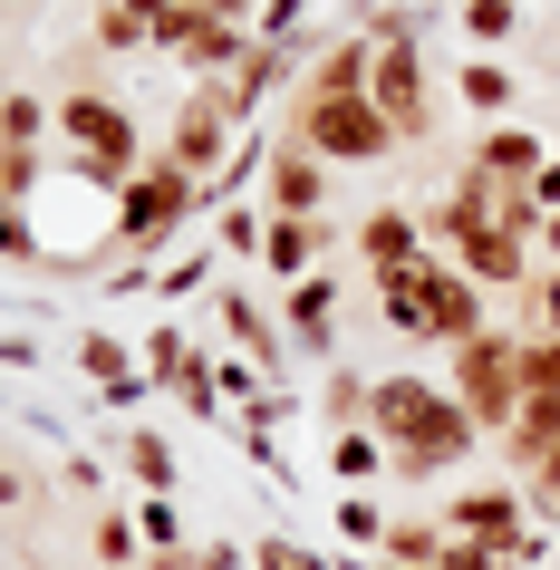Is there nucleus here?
Here are the masks:
<instances>
[{
  "instance_id": "14",
  "label": "nucleus",
  "mask_w": 560,
  "mask_h": 570,
  "mask_svg": "<svg viewBox=\"0 0 560 570\" xmlns=\"http://www.w3.org/2000/svg\"><path fill=\"white\" fill-rule=\"evenodd\" d=\"M213 320H223V338H233L262 377H281V367H291V358H281V330L262 320V301H252V291H233V281H223V291H213Z\"/></svg>"
},
{
  "instance_id": "10",
  "label": "nucleus",
  "mask_w": 560,
  "mask_h": 570,
  "mask_svg": "<svg viewBox=\"0 0 560 570\" xmlns=\"http://www.w3.org/2000/svg\"><path fill=\"white\" fill-rule=\"evenodd\" d=\"M357 262H367V281H396V271H415V262H425V223H415L406 204L357 213Z\"/></svg>"
},
{
  "instance_id": "35",
  "label": "nucleus",
  "mask_w": 560,
  "mask_h": 570,
  "mask_svg": "<svg viewBox=\"0 0 560 570\" xmlns=\"http://www.w3.org/2000/svg\"><path fill=\"white\" fill-rule=\"evenodd\" d=\"M184 348H194V338H184V330H175V320H165V330H155V338H146V348H136V358H146V377H165V367H175V358H184Z\"/></svg>"
},
{
  "instance_id": "23",
  "label": "nucleus",
  "mask_w": 560,
  "mask_h": 570,
  "mask_svg": "<svg viewBox=\"0 0 560 570\" xmlns=\"http://www.w3.org/2000/svg\"><path fill=\"white\" fill-rule=\"evenodd\" d=\"M454 97H464L473 117H493V126H502V117H512V68L473 49V59H464V78H454Z\"/></svg>"
},
{
  "instance_id": "33",
  "label": "nucleus",
  "mask_w": 560,
  "mask_h": 570,
  "mask_svg": "<svg viewBox=\"0 0 560 570\" xmlns=\"http://www.w3.org/2000/svg\"><path fill=\"white\" fill-rule=\"evenodd\" d=\"M299 20H310V0H262L252 10V39H299Z\"/></svg>"
},
{
  "instance_id": "19",
  "label": "nucleus",
  "mask_w": 560,
  "mask_h": 570,
  "mask_svg": "<svg viewBox=\"0 0 560 570\" xmlns=\"http://www.w3.org/2000/svg\"><path fill=\"white\" fill-rule=\"evenodd\" d=\"M126 474H136V483H146V493H175V483H184V464H175V435H155V425H126Z\"/></svg>"
},
{
  "instance_id": "17",
  "label": "nucleus",
  "mask_w": 560,
  "mask_h": 570,
  "mask_svg": "<svg viewBox=\"0 0 560 570\" xmlns=\"http://www.w3.org/2000/svg\"><path fill=\"white\" fill-rule=\"evenodd\" d=\"M291 348L299 358H338V281H299L291 291Z\"/></svg>"
},
{
  "instance_id": "39",
  "label": "nucleus",
  "mask_w": 560,
  "mask_h": 570,
  "mask_svg": "<svg viewBox=\"0 0 560 570\" xmlns=\"http://www.w3.org/2000/svg\"><path fill=\"white\" fill-rule=\"evenodd\" d=\"M435 570H502V551H483V541H444Z\"/></svg>"
},
{
  "instance_id": "18",
  "label": "nucleus",
  "mask_w": 560,
  "mask_h": 570,
  "mask_svg": "<svg viewBox=\"0 0 560 570\" xmlns=\"http://www.w3.org/2000/svg\"><path fill=\"white\" fill-rule=\"evenodd\" d=\"M444 541H454V532H444V512H396V522H386V551H377V561H415V570H435V561H444Z\"/></svg>"
},
{
  "instance_id": "27",
  "label": "nucleus",
  "mask_w": 560,
  "mask_h": 570,
  "mask_svg": "<svg viewBox=\"0 0 560 570\" xmlns=\"http://www.w3.org/2000/svg\"><path fill=\"white\" fill-rule=\"evenodd\" d=\"M386 522H396V512H386L377 493H338V541H357V551H386Z\"/></svg>"
},
{
  "instance_id": "20",
  "label": "nucleus",
  "mask_w": 560,
  "mask_h": 570,
  "mask_svg": "<svg viewBox=\"0 0 560 570\" xmlns=\"http://www.w3.org/2000/svg\"><path fill=\"white\" fill-rule=\"evenodd\" d=\"M367 406H377V377H357V367H338V358H328V387H320L328 435H357V425H367Z\"/></svg>"
},
{
  "instance_id": "29",
  "label": "nucleus",
  "mask_w": 560,
  "mask_h": 570,
  "mask_svg": "<svg viewBox=\"0 0 560 570\" xmlns=\"http://www.w3.org/2000/svg\"><path fill=\"white\" fill-rule=\"evenodd\" d=\"M136 532H146V561H155V551H184V522H175V493H146V503H136Z\"/></svg>"
},
{
  "instance_id": "30",
  "label": "nucleus",
  "mask_w": 560,
  "mask_h": 570,
  "mask_svg": "<svg viewBox=\"0 0 560 570\" xmlns=\"http://www.w3.org/2000/svg\"><path fill=\"white\" fill-rule=\"evenodd\" d=\"M223 252H242V262H262V233H271V213H252V204H223Z\"/></svg>"
},
{
  "instance_id": "6",
  "label": "nucleus",
  "mask_w": 560,
  "mask_h": 570,
  "mask_svg": "<svg viewBox=\"0 0 560 570\" xmlns=\"http://www.w3.org/2000/svg\"><path fill=\"white\" fill-rule=\"evenodd\" d=\"M204 204H213L204 184L184 175V165H165V155H155L146 175H136V184L117 194V252H136V262H146V252H165V242H175Z\"/></svg>"
},
{
  "instance_id": "3",
  "label": "nucleus",
  "mask_w": 560,
  "mask_h": 570,
  "mask_svg": "<svg viewBox=\"0 0 560 570\" xmlns=\"http://www.w3.org/2000/svg\"><path fill=\"white\" fill-rule=\"evenodd\" d=\"M242 126H252V107L233 97V78H194V88L175 97V126H165V146H155V155L184 165V175L213 194V184L233 175V155H242Z\"/></svg>"
},
{
  "instance_id": "37",
  "label": "nucleus",
  "mask_w": 560,
  "mask_h": 570,
  "mask_svg": "<svg viewBox=\"0 0 560 570\" xmlns=\"http://www.w3.org/2000/svg\"><path fill=\"white\" fill-rule=\"evenodd\" d=\"M20 367H39V338L30 330H0V377H20Z\"/></svg>"
},
{
  "instance_id": "11",
  "label": "nucleus",
  "mask_w": 560,
  "mask_h": 570,
  "mask_svg": "<svg viewBox=\"0 0 560 570\" xmlns=\"http://www.w3.org/2000/svg\"><path fill=\"white\" fill-rule=\"evenodd\" d=\"M464 165H473V175H493L502 194H531V184H541V165H551V146H541L531 126H483Z\"/></svg>"
},
{
  "instance_id": "26",
  "label": "nucleus",
  "mask_w": 560,
  "mask_h": 570,
  "mask_svg": "<svg viewBox=\"0 0 560 570\" xmlns=\"http://www.w3.org/2000/svg\"><path fill=\"white\" fill-rule=\"evenodd\" d=\"M328 474L348 483V493H367V483L386 474V445L367 435V425H357V435H328Z\"/></svg>"
},
{
  "instance_id": "13",
  "label": "nucleus",
  "mask_w": 560,
  "mask_h": 570,
  "mask_svg": "<svg viewBox=\"0 0 560 570\" xmlns=\"http://www.w3.org/2000/svg\"><path fill=\"white\" fill-rule=\"evenodd\" d=\"M531 252H541V242H522V233H483V242H464V252H454V271H464L473 291H531V281H541V271H531Z\"/></svg>"
},
{
  "instance_id": "5",
  "label": "nucleus",
  "mask_w": 560,
  "mask_h": 570,
  "mask_svg": "<svg viewBox=\"0 0 560 570\" xmlns=\"http://www.w3.org/2000/svg\"><path fill=\"white\" fill-rule=\"evenodd\" d=\"M444 396H454L483 435H502V425L522 416V338H502V330L464 338V348L444 358Z\"/></svg>"
},
{
  "instance_id": "38",
  "label": "nucleus",
  "mask_w": 560,
  "mask_h": 570,
  "mask_svg": "<svg viewBox=\"0 0 560 570\" xmlns=\"http://www.w3.org/2000/svg\"><path fill=\"white\" fill-rule=\"evenodd\" d=\"M531 522H541V532H560V474H531Z\"/></svg>"
},
{
  "instance_id": "7",
  "label": "nucleus",
  "mask_w": 560,
  "mask_h": 570,
  "mask_svg": "<svg viewBox=\"0 0 560 570\" xmlns=\"http://www.w3.org/2000/svg\"><path fill=\"white\" fill-rule=\"evenodd\" d=\"M406 281H415V301H425V348H464V338H483V301H493V291H473L444 252H425Z\"/></svg>"
},
{
  "instance_id": "36",
  "label": "nucleus",
  "mask_w": 560,
  "mask_h": 570,
  "mask_svg": "<svg viewBox=\"0 0 560 570\" xmlns=\"http://www.w3.org/2000/svg\"><path fill=\"white\" fill-rule=\"evenodd\" d=\"M204 281H213V252H184V262L165 271V301H184V291H204Z\"/></svg>"
},
{
  "instance_id": "21",
  "label": "nucleus",
  "mask_w": 560,
  "mask_h": 570,
  "mask_svg": "<svg viewBox=\"0 0 560 570\" xmlns=\"http://www.w3.org/2000/svg\"><path fill=\"white\" fill-rule=\"evenodd\" d=\"M78 377H88V387H107V396H117L126 377H146V358H136L126 338H107V330H78Z\"/></svg>"
},
{
  "instance_id": "32",
  "label": "nucleus",
  "mask_w": 560,
  "mask_h": 570,
  "mask_svg": "<svg viewBox=\"0 0 560 570\" xmlns=\"http://www.w3.org/2000/svg\"><path fill=\"white\" fill-rule=\"evenodd\" d=\"M252 570H328L320 551H299V541H281V532H262L252 541Z\"/></svg>"
},
{
  "instance_id": "15",
  "label": "nucleus",
  "mask_w": 560,
  "mask_h": 570,
  "mask_svg": "<svg viewBox=\"0 0 560 570\" xmlns=\"http://www.w3.org/2000/svg\"><path fill=\"white\" fill-rule=\"evenodd\" d=\"M367 78H377V39H320V59H310V78H299V97H367Z\"/></svg>"
},
{
  "instance_id": "12",
  "label": "nucleus",
  "mask_w": 560,
  "mask_h": 570,
  "mask_svg": "<svg viewBox=\"0 0 560 570\" xmlns=\"http://www.w3.org/2000/svg\"><path fill=\"white\" fill-rule=\"evenodd\" d=\"M328 252H338V223H281V213H271V233H262V271L271 281H320L328 271Z\"/></svg>"
},
{
  "instance_id": "25",
  "label": "nucleus",
  "mask_w": 560,
  "mask_h": 570,
  "mask_svg": "<svg viewBox=\"0 0 560 570\" xmlns=\"http://www.w3.org/2000/svg\"><path fill=\"white\" fill-rule=\"evenodd\" d=\"M454 20H464L473 49H512L522 39V0H454Z\"/></svg>"
},
{
  "instance_id": "16",
  "label": "nucleus",
  "mask_w": 560,
  "mask_h": 570,
  "mask_svg": "<svg viewBox=\"0 0 560 570\" xmlns=\"http://www.w3.org/2000/svg\"><path fill=\"white\" fill-rule=\"evenodd\" d=\"M493 445H502V464H512V474L531 483V474H541V464L560 454V396H522V416L502 425Z\"/></svg>"
},
{
  "instance_id": "4",
  "label": "nucleus",
  "mask_w": 560,
  "mask_h": 570,
  "mask_svg": "<svg viewBox=\"0 0 560 570\" xmlns=\"http://www.w3.org/2000/svg\"><path fill=\"white\" fill-rule=\"evenodd\" d=\"M291 146H310L320 165H386L406 136L386 126L377 97H299L291 107Z\"/></svg>"
},
{
  "instance_id": "8",
  "label": "nucleus",
  "mask_w": 560,
  "mask_h": 570,
  "mask_svg": "<svg viewBox=\"0 0 560 570\" xmlns=\"http://www.w3.org/2000/svg\"><path fill=\"white\" fill-rule=\"evenodd\" d=\"M367 97L386 107V126H396L406 146H425V136H435V78H425V49H415V39H386V49H377Z\"/></svg>"
},
{
  "instance_id": "41",
  "label": "nucleus",
  "mask_w": 560,
  "mask_h": 570,
  "mask_svg": "<svg viewBox=\"0 0 560 570\" xmlns=\"http://www.w3.org/2000/svg\"><path fill=\"white\" fill-rule=\"evenodd\" d=\"M541 252H551V271H560V213H551V223H541Z\"/></svg>"
},
{
  "instance_id": "34",
  "label": "nucleus",
  "mask_w": 560,
  "mask_h": 570,
  "mask_svg": "<svg viewBox=\"0 0 560 570\" xmlns=\"http://www.w3.org/2000/svg\"><path fill=\"white\" fill-rule=\"evenodd\" d=\"M522 301H531V338H560V271H541Z\"/></svg>"
},
{
  "instance_id": "9",
  "label": "nucleus",
  "mask_w": 560,
  "mask_h": 570,
  "mask_svg": "<svg viewBox=\"0 0 560 570\" xmlns=\"http://www.w3.org/2000/svg\"><path fill=\"white\" fill-rule=\"evenodd\" d=\"M262 204L281 213V223H328V165H320L310 146H271Z\"/></svg>"
},
{
  "instance_id": "24",
  "label": "nucleus",
  "mask_w": 560,
  "mask_h": 570,
  "mask_svg": "<svg viewBox=\"0 0 560 570\" xmlns=\"http://www.w3.org/2000/svg\"><path fill=\"white\" fill-rule=\"evenodd\" d=\"M88 49H97V59H146V49H155V30L136 20V10H126V0H97V30H88Z\"/></svg>"
},
{
  "instance_id": "22",
  "label": "nucleus",
  "mask_w": 560,
  "mask_h": 570,
  "mask_svg": "<svg viewBox=\"0 0 560 570\" xmlns=\"http://www.w3.org/2000/svg\"><path fill=\"white\" fill-rule=\"evenodd\" d=\"M49 136H59V107H39L30 88H10V97H0V146H10V155H39Z\"/></svg>"
},
{
  "instance_id": "43",
  "label": "nucleus",
  "mask_w": 560,
  "mask_h": 570,
  "mask_svg": "<svg viewBox=\"0 0 560 570\" xmlns=\"http://www.w3.org/2000/svg\"><path fill=\"white\" fill-rule=\"evenodd\" d=\"M502 570H522V561H502Z\"/></svg>"
},
{
  "instance_id": "31",
  "label": "nucleus",
  "mask_w": 560,
  "mask_h": 570,
  "mask_svg": "<svg viewBox=\"0 0 560 570\" xmlns=\"http://www.w3.org/2000/svg\"><path fill=\"white\" fill-rule=\"evenodd\" d=\"M522 396H560V338H522Z\"/></svg>"
},
{
  "instance_id": "28",
  "label": "nucleus",
  "mask_w": 560,
  "mask_h": 570,
  "mask_svg": "<svg viewBox=\"0 0 560 570\" xmlns=\"http://www.w3.org/2000/svg\"><path fill=\"white\" fill-rule=\"evenodd\" d=\"M97 561H107V570H146V532H136V512H97Z\"/></svg>"
},
{
  "instance_id": "44",
  "label": "nucleus",
  "mask_w": 560,
  "mask_h": 570,
  "mask_svg": "<svg viewBox=\"0 0 560 570\" xmlns=\"http://www.w3.org/2000/svg\"><path fill=\"white\" fill-rule=\"evenodd\" d=\"M0 474H10V464H0Z\"/></svg>"
},
{
  "instance_id": "40",
  "label": "nucleus",
  "mask_w": 560,
  "mask_h": 570,
  "mask_svg": "<svg viewBox=\"0 0 560 570\" xmlns=\"http://www.w3.org/2000/svg\"><path fill=\"white\" fill-rule=\"evenodd\" d=\"M531 204H541V213H560V155L541 165V184H531Z\"/></svg>"
},
{
  "instance_id": "42",
  "label": "nucleus",
  "mask_w": 560,
  "mask_h": 570,
  "mask_svg": "<svg viewBox=\"0 0 560 570\" xmlns=\"http://www.w3.org/2000/svg\"><path fill=\"white\" fill-rule=\"evenodd\" d=\"M377 570H415V561H377Z\"/></svg>"
},
{
  "instance_id": "1",
  "label": "nucleus",
  "mask_w": 560,
  "mask_h": 570,
  "mask_svg": "<svg viewBox=\"0 0 560 570\" xmlns=\"http://www.w3.org/2000/svg\"><path fill=\"white\" fill-rule=\"evenodd\" d=\"M367 435L386 445V474L396 483H435V474H454V464L483 445V425H473L444 387H425V377H377Z\"/></svg>"
},
{
  "instance_id": "2",
  "label": "nucleus",
  "mask_w": 560,
  "mask_h": 570,
  "mask_svg": "<svg viewBox=\"0 0 560 570\" xmlns=\"http://www.w3.org/2000/svg\"><path fill=\"white\" fill-rule=\"evenodd\" d=\"M59 155H68L88 184H107V194H126V184L155 165L146 136H136V107L107 97V88H68V97H59Z\"/></svg>"
}]
</instances>
